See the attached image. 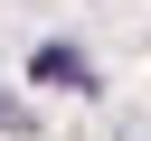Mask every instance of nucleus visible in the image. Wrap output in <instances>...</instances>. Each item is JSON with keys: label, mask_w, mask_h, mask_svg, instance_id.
<instances>
[{"label": "nucleus", "mask_w": 151, "mask_h": 141, "mask_svg": "<svg viewBox=\"0 0 151 141\" xmlns=\"http://www.w3.org/2000/svg\"><path fill=\"white\" fill-rule=\"evenodd\" d=\"M0 132H28V103L19 94H0Z\"/></svg>", "instance_id": "2"}, {"label": "nucleus", "mask_w": 151, "mask_h": 141, "mask_svg": "<svg viewBox=\"0 0 151 141\" xmlns=\"http://www.w3.org/2000/svg\"><path fill=\"white\" fill-rule=\"evenodd\" d=\"M28 85H57V94H94V56H85V47H66V38H47V47L28 56Z\"/></svg>", "instance_id": "1"}]
</instances>
